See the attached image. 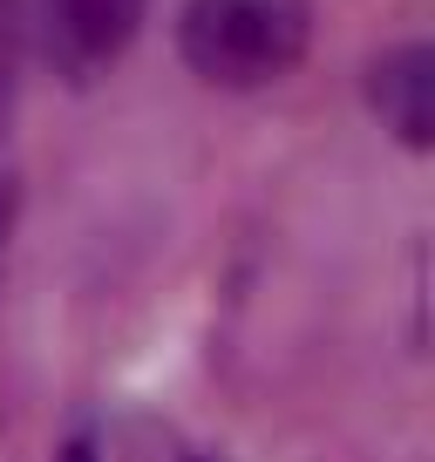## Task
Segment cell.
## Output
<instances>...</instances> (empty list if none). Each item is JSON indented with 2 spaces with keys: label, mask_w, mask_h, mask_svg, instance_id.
I'll use <instances>...</instances> for the list:
<instances>
[{
  "label": "cell",
  "mask_w": 435,
  "mask_h": 462,
  "mask_svg": "<svg viewBox=\"0 0 435 462\" xmlns=\"http://www.w3.org/2000/svg\"><path fill=\"white\" fill-rule=\"evenodd\" d=\"M367 96H375L381 123L402 136L408 150H429V123H435V55L421 42H402L367 69Z\"/></svg>",
  "instance_id": "3"
},
{
  "label": "cell",
  "mask_w": 435,
  "mask_h": 462,
  "mask_svg": "<svg viewBox=\"0 0 435 462\" xmlns=\"http://www.w3.org/2000/svg\"><path fill=\"white\" fill-rule=\"evenodd\" d=\"M0 225H7V204H0Z\"/></svg>",
  "instance_id": "5"
},
{
  "label": "cell",
  "mask_w": 435,
  "mask_h": 462,
  "mask_svg": "<svg viewBox=\"0 0 435 462\" xmlns=\"http://www.w3.org/2000/svg\"><path fill=\"white\" fill-rule=\"evenodd\" d=\"M21 61H28V7L0 0V130L21 102Z\"/></svg>",
  "instance_id": "4"
},
{
  "label": "cell",
  "mask_w": 435,
  "mask_h": 462,
  "mask_svg": "<svg viewBox=\"0 0 435 462\" xmlns=\"http://www.w3.org/2000/svg\"><path fill=\"white\" fill-rule=\"evenodd\" d=\"M21 7H28L34 34H42V55L69 82L102 75L136 42V28L150 14V0H21Z\"/></svg>",
  "instance_id": "2"
},
{
  "label": "cell",
  "mask_w": 435,
  "mask_h": 462,
  "mask_svg": "<svg viewBox=\"0 0 435 462\" xmlns=\"http://www.w3.org/2000/svg\"><path fill=\"white\" fill-rule=\"evenodd\" d=\"M313 42V0H184L177 55L211 88H265L300 69Z\"/></svg>",
  "instance_id": "1"
}]
</instances>
